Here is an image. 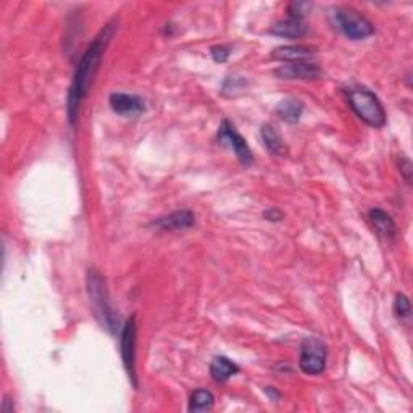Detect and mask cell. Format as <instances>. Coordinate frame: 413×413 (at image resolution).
I'll use <instances>...</instances> for the list:
<instances>
[{
	"label": "cell",
	"mask_w": 413,
	"mask_h": 413,
	"mask_svg": "<svg viewBox=\"0 0 413 413\" xmlns=\"http://www.w3.org/2000/svg\"><path fill=\"white\" fill-rule=\"evenodd\" d=\"M110 107L118 115H139L146 110L144 100L137 95L115 93L110 95Z\"/></svg>",
	"instance_id": "obj_9"
},
{
	"label": "cell",
	"mask_w": 413,
	"mask_h": 413,
	"mask_svg": "<svg viewBox=\"0 0 413 413\" xmlns=\"http://www.w3.org/2000/svg\"><path fill=\"white\" fill-rule=\"evenodd\" d=\"M275 74L280 79H300V81H315L320 79L321 68L316 63L309 62H297V63H289V65H283L275 69Z\"/></svg>",
	"instance_id": "obj_8"
},
{
	"label": "cell",
	"mask_w": 413,
	"mask_h": 413,
	"mask_svg": "<svg viewBox=\"0 0 413 413\" xmlns=\"http://www.w3.org/2000/svg\"><path fill=\"white\" fill-rule=\"evenodd\" d=\"M368 217L379 236H383V238L389 241H393L395 238L397 226L393 217H391L388 212L381 210V208H372V210L368 212Z\"/></svg>",
	"instance_id": "obj_13"
},
{
	"label": "cell",
	"mask_w": 413,
	"mask_h": 413,
	"mask_svg": "<svg viewBox=\"0 0 413 413\" xmlns=\"http://www.w3.org/2000/svg\"><path fill=\"white\" fill-rule=\"evenodd\" d=\"M264 217L268 222H280V219H283V213L278 208H271V210H266L264 213Z\"/></svg>",
	"instance_id": "obj_22"
},
{
	"label": "cell",
	"mask_w": 413,
	"mask_h": 413,
	"mask_svg": "<svg viewBox=\"0 0 413 413\" xmlns=\"http://www.w3.org/2000/svg\"><path fill=\"white\" fill-rule=\"evenodd\" d=\"M212 57L213 60H215L217 63H224L229 58V49H226V47L223 46H217V47H212Z\"/></svg>",
	"instance_id": "obj_20"
},
{
	"label": "cell",
	"mask_w": 413,
	"mask_h": 413,
	"mask_svg": "<svg viewBox=\"0 0 413 413\" xmlns=\"http://www.w3.org/2000/svg\"><path fill=\"white\" fill-rule=\"evenodd\" d=\"M351 109L362 121L372 128H383L386 125V111L381 100L367 88H352L347 90Z\"/></svg>",
	"instance_id": "obj_3"
},
{
	"label": "cell",
	"mask_w": 413,
	"mask_h": 413,
	"mask_svg": "<svg viewBox=\"0 0 413 413\" xmlns=\"http://www.w3.org/2000/svg\"><path fill=\"white\" fill-rule=\"evenodd\" d=\"M270 33L278 37H286V39H300V37L307 34V28H305L302 20L289 17L273 25Z\"/></svg>",
	"instance_id": "obj_12"
},
{
	"label": "cell",
	"mask_w": 413,
	"mask_h": 413,
	"mask_svg": "<svg viewBox=\"0 0 413 413\" xmlns=\"http://www.w3.org/2000/svg\"><path fill=\"white\" fill-rule=\"evenodd\" d=\"M136 339H137V325L136 316L131 315L123 326L121 332V357L125 365L128 377H130L134 388L137 389V374H136Z\"/></svg>",
	"instance_id": "obj_6"
},
{
	"label": "cell",
	"mask_w": 413,
	"mask_h": 413,
	"mask_svg": "<svg viewBox=\"0 0 413 413\" xmlns=\"http://www.w3.org/2000/svg\"><path fill=\"white\" fill-rule=\"evenodd\" d=\"M394 315L399 321L409 323L412 318V304L405 294L399 292L394 299Z\"/></svg>",
	"instance_id": "obj_18"
},
{
	"label": "cell",
	"mask_w": 413,
	"mask_h": 413,
	"mask_svg": "<svg viewBox=\"0 0 413 413\" xmlns=\"http://www.w3.org/2000/svg\"><path fill=\"white\" fill-rule=\"evenodd\" d=\"M215 405V395L208 389H197L192 393L189 400V412H207Z\"/></svg>",
	"instance_id": "obj_17"
},
{
	"label": "cell",
	"mask_w": 413,
	"mask_h": 413,
	"mask_svg": "<svg viewBox=\"0 0 413 413\" xmlns=\"http://www.w3.org/2000/svg\"><path fill=\"white\" fill-rule=\"evenodd\" d=\"M276 114L280 115L284 121L287 123H297L300 120V116L304 114V105L302 102L289 97L281 100L280 104L276 107Z\"/></svg>",
	"instance_id": "obj_16"
},
{
	"label": "cell",
	"mask_w": 413,
	"mask_h": 413,
	"mask_svg": "<svg viewBox=\"0 0 413 413\" xmlns=\"http://www.w3.org/2000/svg\"><path fill=\"white\" fill-rule=\"evenodd\" d=\"M115 33V21H110L109 25H105V28L95 36V39L90 42L88 49L83 53L81 60L78 62V67L74 69V76L72 86L68 90V104H67V114L69 125H74L79 115V107L81 102L86 99V95L89 94L90 86H93L94 76L97 73L102 55L109 46L111 36Z\"/></svg>",
	"instance_id": "obj_1"
},
{
	"label": "cell",
	"mask_w": 413,
	"mask_h": 413,
	"mask_svg": "<svg viewBox=\"0 0 413 413\" xmlns=\"http://www.w3.org/2000/svg\"><path fill=\"white\" fill-rule=\"evenodd\" d=\"M86 284H88V294L89 300L94 307V313L97 316L100 325L104 328L115 334L120 330V316L116 315V310L111 304L109 289H107L105 278L95 270L90 268L88 271V278H86Z\"/></svg>",
	"instance_id": "obj_2"
},
{
	"label": "cell",
	"mask_w": 413,
	"mask_h": 413,
	"mask_svg": "<svg viewBox=\"0 0 413 413\" xmlns=\"http://www.w3.org/2000/svg\"><path fill=\"white\" fill-rule=\"evenodd\" d=\"M196 223V217L191 210H178L170 213L168 217L158 218L154 222V226H157L162 231H178V229L191 228Z\"/></svg>",
	"instance_id": "obj_11"
},
{
	"label": "cell",
	"mask_w": 413,
	"mask_h": 413,
	"mask_svg": "<svg viewBox=\"0 0 413 413\" xmlns=\"http://www.w3.org/2000/svg\"><path fill=\"white\" fill-rule=\"evenodd\" d=\"M334 28L352 41H362L374 33V26L367 17L352 7H337L331 12Z\"/></svg>",
	"instance_id": "obj_4"
},
{
	"label": "cell",
	"mask_w": 413,
	"mask_h": 413,
	"mask_svg": "<svg viewBox=\"0 0 413 413\" xmlns=\"http://www.w3.org/2000/svg\"><path fill=\"white\" fill-rule=\"evenodd\" d=\"M399 166H400V173H402V176H404L407 182H410V181H412V171H413V168H412L413 165H412L410 160L407 158V157H402V158H400Z\"/></svg>",
	"instance_id": "obj_21"
},
{
	"label": "cell",
	"mask_w": 413,
	"mask_h": 413,
	"mask_svg": "<svg viewBox=\"0 0 413 413\" xmlns=\"http://www.w3.org/2000/svg\"><path fill=\"white\" fill-rule=\"evenodd\" d=\"M309 10H312V4L310 2H292L289 5V17L302 20L309 13Z\"/></svg>",
	"instance_id": "obj_19"
},
{
	"label": "cell",
	"mask_w": 413,
	"mask_h": 413,
	"mask_svg": "<svg viewBox=\"0 0 413 413\" xmlns=\"http://www.w3.org/2000/svg\"><path fill=\"white\" fill-rule=\"evenodd\" d=\"M239 373V367L228 357H215L210 363V374L217 383H226L234 374Z\"/></svg>",
	"instance_id": "obj_14"
},
{
	"label": "cell",
	"mask_w": 413,
	"mask_h": 413,
	"mask_svg": "<svg viewBox=\"0 0 413 413\" xmlns=\"http://www.w3.org/2000/svg\"><path fill=\"white\" fill-rule=\"evenodd\" d=\"M260 134H262V139H264V144L268 152L273 155H278V157H283V155L287 154L286 144H284L281 134L276 131L275 126L264 125Z\"/></svg>",
	"instance_id": "obj_15"
},
{
	"label": "cell",
	"mask_w": 413,
	"mask_h": 413,
	"mask_svg": "<svg viewBox=\"0 0 413 413\" xmlns=\"http://www.w3.org/2000/svg\"><path fill=\"white\" fill-rule=\"evenodd\" d=\"M218 142L224 147H229L236 154V157L244 166H250L254 162V155L252 150L245 142V139L234 130V126L228 120L222 123L218 130Z\"/></svg>",
	"instance_id": "obj_7"
},
{
	"label": "cell",
	"mask_w": 413,
	"mask_h": 413,
	"mask_svg": "<svg viewBox=\"0 0 413 413\" xmlns=\"http://www.w3.org/2000/svg\"><path fill=\"white\" fill-rule=\"evenodd\" d=\"M315 53H316V47L299 44V46L278 47V49H275L271 52V57L278 62L297 63V62L309 60V58H312Z\"/></svg>",
	"instance_id": "obj_10"
},
{
	"label": "cell",
	"mask_w": 413,
	"mask_h": 413,
	"mask_svg": "<svg viewBox=\"0 0 413 413\" xmlns=\"http://www.w3.org/2000/svg\"><path fill=\"white\" fill-rule=\"evenodd\" d=\"M326 358H328V351L323 341L316 337H307L300 347V358L299 367L304 373L307 374H321L326 368Z\"/></svg>",
	"instance_id": "obj_5"
}]
</instances>
